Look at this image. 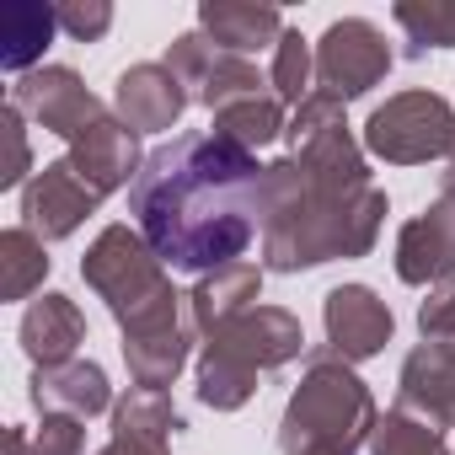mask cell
Returning <instances> with one entry per match:
<instances>
[{
	"label": "cell",
	"instance_id": "cell-1",
	"mask_svg": "<svg viewBox=\"0 0 455 455\" xmlns=\"http://www.w3.org/2000/svg\"><path fill=\"white\" fill-rule=\"evenodd\" d=\"M290 156L263 182V263L300 274L332 258H364L386 225V193L370 182V161L348 134L343 102L316 92L295 108Z\"/></svg>",
	"mask_w": 455,
	"mask_h": 455
},
{
	"label": "cell",
	"instance_id": "cell-2",
	"mask_svg": "<svg viewBox=\"0 0 455 455\" xmlns=\"http://www.w3.org/2000/svg\"><path fill=\"white\" fill-rule=\"evenodd\" d=\"M263 182L252 150L220 134H177L145 156V172L129 188L134 231L145 247L182 274H214L242 263L263 231Z\"/></svg>",
	"mask_w": 455,
	"mask_h": 455
},
{
	"label": "cell",
	"instance_id": "cell-3",
	"mask_svg": "<svg viewBox=\"0 0 455 455\" xmlns=\"http://www.w3.org/2000/svg\"><path fill=\"white\" fill-rule=\"evenodd\" d=\"M81 279L97 290V300H108L124 338H145V332H166V327L193 322V316H182L188 295L172 290L166 263L145 247L140 231H129V225H108V231L86 247Z\"/></svg>",
	"mask_w": 455,
	"mask_h": 455
},
{
	"label": "cell",
	"instance_id": "cell-4",
	"mask_svg": "<svg viewBox=\"0 0 455 455\" xmlns=\"http://www.w3.org/2000/svg\"><path fill=\"white\" fill-rule=\"evenodd\" d=\"M375 423H380L375 396L364 391L354 364H343L338 354H311L284 407L279 450L284 455H354L375 434Z\"/></svg>",
	"mask_w": 455,
	"mask_h": 455
},
{
	"label": "cell",
	"instance_id": "cell-5",
	"mask_svg": "<svg viewBox=\"0 0 455 455\" xmlns=\"http://www.w3.org/2000/svg\"><path fill=\"white\" fill-rule=\"evenodd\" d=\"M300 348H306V332L290 311L252 306L247 316L209 332V343L198 354V402L214 412L247 407L258 391V375L284 370L290 359H300Z\"/></svg>",
	"mask_w": 455,
	"mask_h": 455
},
{
	"label": "cell",
	"instance_id": "cell-6",
	"mask_svg": "<svg viewBox=\"0 0 455 455\" xmlns=\"http://www.w3.org/2000/svg\"><path fill=\"white\" fill-rule=\"evenodd\" d=\"M455 145V108L439 92H396L364 124V150L386 166H423L450 156Z\"/></svg>",
	"mask_w": 455,
	"mask_h": 455
},
{
	"label": "cell",
	"instance_id": "cell-7",
	"mask_svg": "<svg viewBox=\"0 0 455 455\" xmlns=\"http://www.w3.org/2000/svg\"><path fill=\"white\" fill-rule=\"evenodd\" d=\"M386 70H391V44L364 17L332 22L316 44V86L338 102H354V97L375 92L386 81Z\"/></svg>",
	"mask_w": 455,
	"mask_h": 455
},
{
	"label": "cell",
	"instance_id": "cell-8",
	"mask_svg": "<svg viewBox=\"0 0 455 455\" xmlns=\"http://www.w3.org/2000/svg\"><path fill=\"white\" fill-rule=\"evenodd\" d=\"M97 204H102V193L70 166V156H65V161H49V166L33 172V182L22 188V220H28V231H33L38 242H65V236H76L81 225H86V214H97Z\"/></svg>",
	"mask_w": 455,
	"mask_h": 455
},
{
	"label": "cell",
	"instance_id": "cell-9",
	"mask_svg": "<svg viewBox=\"0 0 455 455\" xmlns=\"http://www.w3.org/2000/svg\"><path fill=\"white\" fill-rule=\"evenodd\" d=\"M12 108H22L33 124H44V129L60 134L65 145L81 140L97 118H108V108H102V102L81 86V76L65 70V65H49V70L22 76L17 92H12Z\"/></svg>",
	"mask_w": 455,
	"mask_h": 455
},
{
	"label": "cell",
	"instance_id": "cell-10",
	"mask_svg": "<svg viewBox=\"0 0 455 455\" xmlns=\"http://www.w3.org/2000/svg\"><path fill=\"white\" fill-rule=\"evenodd\" d=\"M322 327H327V354H338L343 364H364L391 343L396 316L370 284H338L322 306Z\"/></svg>",
	"mask_w": 455,
	"mask_h": 455
},
{
	"label": "cell",
	"instance_id": "cell-11",
	"mask_svg": "<svg viewBox=\"0 0 455 455\" xmlns=\"http://www.w3.org/2000/svg\"><path fill=\"white\" fill-rule=\"evenodd\" d=\"M396 279L402 284H444L455 279V204L434 198L423 214H412L396 236Z\"/></svg>",
	"mask_w": 455,
	"mask_h": 455
},
{
	"label": "cell",
	"instance_id": "cell-12",
	"mask_svg": "<svg viewBox=\"0 0 455 455\" xmlns=\"http://www.w3.org/2000/svg\"><path fill=\"white\" fill-rule=\"evenodd\" d=\"M193 102V92H188V81L161 60V65H134V70H124L118 76V92H113V108H118V118L134 129V134H166L177 118H182V108Z\"/></svg>",
	"mask_w": 455,
	"mask_h": 455
},
{
	"label": "cell",
	"instance_id": "cell-13",
	"mask_svg": "<svg viewBox=\"0 0 455 455\" xmlns=\"http://www.w3.org/2000/svg\"><path fill=\"white\" fill-rule=\"evenodd\" d=\"M70 166H76L102 198L118 193V188H134V177L145 172L140 134H134L118 113H108V118H97L81 140H70Z\"/></svg>",
	"mask_w": 455,
	"mask_h": 455
},
{
	"label": "cell",
	"instance_id": "cell-14",
	"mask_svg": "<svg viewBox=\"0 0 455 455\" xmlns=\"http://www.w3.org/2000/svg\"><path fill=\"white\" fill-rule=\"evenodd\" d=\"M396 407L434 423L439 434L455 428V354L439 348V343H418L402 364V380H396Z\"/></svg>",
	"mask_w": 455,
	"mask_h": 455
},
{
	"label": "cell",
	"instance_id": "cell-15",
	"mask_svg": "<svg viewBox=\"0 0 455 455\" xmlns=\"http://www.w3.org/2000/svg\"><path fill=\"white\" fill-rule=\"evenodd\" d=\"M198 28L204 38H214V49L236 60H252L258 49H279V38L290 33L274 6H252V0H204Z\"/></svg>",
	"mask_w": 455,
	"mask_h": 455
},
{
	"label": "cell",
	"instance_id": "cell-16",
	"mask_svg": "<svg viewBox=\"0 0 455 455\" xmlns=\"http://www.w3.org/2000/svg\"><path fill=\"white\" fill-rule=\"evenodd\" d=\"M33 407L38 412H65V418H97V412H113V386H108V370L92 364V359H70V364H54V370H33Z\"/></svg>",
	"mask_w": 455,
	"mask_h": 455
},
{
	"label": "cell",
	"instance_id": "cell-17",
	"mask_svg": "<svg viewBox=\"0 0 455 455\" xmlns=\"http://www.w3.org/2000/svg\"><path fill=\"white\" fill-rule=\"evenodd\" d=\"M258 295H263V268H258V263H231V268L204 274V279L188 290V316H193V327L209 338V332H220L225 322L247 316V311L258 306Z\"/></svg>",
	"mask_w": 455,
	"mask_h": 455
},
{
	"label": "cell",
	"instance_id": "cell-18",
	"mask_svg": "<svg viewBox=\"0 0 455 455\" xmlns=\"http://www.w3.org/2000/svg\"><path fill=\"white\" fill-rule=\"evenodd\" d=\"M86 343V316L70 295H44L28 306L22 316V348L38 370H54V364H70L76 348Z\"/></svg>",
	"mask_w": 455,
	"mask_h": 455
},
{
	"label": "cell",
	"instance_id": "cell-19",
	"mask_svg": "<svg viewBox=\"0 0 455 455\" xmlns=\"http://www.w3.org/2000/svg\"><path fill=\"white\" fill-rule=\"evenodd\" d=\"M54 33H60V6H38V0L6 6V17H0V65L12 76H33Z\"/></svg>",
	"mask_w": 455,
	"mask_h": 455
},
{
	"label": "cell",
	"instance_id": "cell-20",
	"mask_svg": "<svg viewBox=\"0 0 455 455\" xmlns=\"http://www.w3.org/2000/svg\"><path fill=\"white\" fill-rule=\"evenodd\" d=\"M290 124H284V102L274 97V92H242V97H231L225 108H214V134L220 140H231V145H242V150H263L268 140H279Z\"/></svg>",
	"mask_w": 455,
	"mask_h": 455
},
{
	"label": "cell",
	"instance_id": "cell-21",
	"mask_svg": "<svg viewBox=\"0 0 455 455\" xmlns=\"http://www.w3.org/2000/svg\"><path fill=\"white\" fill-rule=\"evenodd\" d=\"M49 279V252L28 225H12L0 236V295L6 300H28L38 284Z\"/></svg>",
	"mask_w": 455,
	"mask_h": 455
},
{
	"label": "cell",
	"instance_id": "cell-22",
	"mask_svg": "<svg viewBox=\"0 0 455 455\" xmlns=\"http://www.w3.org/2000/svg\"><path fill=\"white\" fill-rule=\"evenodd\" d=\"M182 428V412L166 391H150V386H129V396L113 402V434H140V439H166Z\"/></svg>",
	"mask_w": 455,
	"mask_h": 455
},
{
	"label": "cell",
	"instance_id": "cell-23",
	"mask_svg": "<svg viewBox=\"0 0 455 455\" xmlns=\"http://www.w3.org/2000/svg\"><path fill=\"white\" fill-rule=\"evenodd\" d=\"M391 17L407 33L412 60L428 54V49H455V0H402Z\"/></svg>",
	"mask_w": 455,
	"mask_h": 455
},
{
	"label": "cell",
	"instance_id": "cell-24",
	"mask_svg": "<svg viewBox=\"0 0 455 455\" xmlns=\"http://www.w3.org/2000/svg\"><path fill=\"white\" fill-rule=\"evenodd\" d=\"M370 455H450V450H444V434L434 423L391 407L370 434Z\"/></svg>",
	"mask_w": 455,
	"mask_h": 455
},
{
	"label": "cell",
	"instance_id": "cell-25",
	"mask_svg": "<svg viewBox=\"0 0 455 455\" xmlns=\"http://www.w3.org/2000/svg\"><path fill=\"white\" fill-rule=\"evenodd\" d=\"M311 81H316V54H311V44H306L300 33H284L279 49H274V76H268L274 97H279L284 108H300V102L316 97Z\"/></svg>",
	"mask_w": 455,
	"mask_h": 455
},
{
	"label": "cell",
	"instance_id": "cell-26",
	"mask_svg": "<svg viewBox=\"0 0 455 455\" xmlns=\"http://www.w3.org/2000/svg\"><path fill=\"white\" fill-rule=\"evenodd\" d=\"M242 92H263V76H258L252 60H236V54H225V49H220V60L209 65V76L193 86V97H198L209 113L225 108L231 97H242Z\"/></svg>",
	"mask_w": 455,
	"mask_h": 455
},
{
	"label": "cell",
	"instance_id": "cell-27",
	"mask_svg": "<svg viewBox=\"0 0 455 455\" xmlns=\"http://www.w3.org/2000/svg\"><path fill=\"white\" fill-rule=\"evenodd\" d=\"M33 455H81L86 450V428L81 418H65V412H44V423L28 434Z\"/></svg>",
	"mask_w": 455,
	"mask_h": 455
},
{
	"label": "cell",
	"instance_id": "cell-28",
	"mask_svg": "<svg viewBox=\"0 0 455 455\" xmlns=\"http://www.w3.org/2000/svg\"><path fill=\"white\" fill-rule=\"evenodd\" d=\"M113 28V6L108 0H65L60 6V33H70L76 44H97Z\"/></svg>",
	"mask_w": 455,
	"mask_h": 455
},
{
	"label": "cell",
	"instance_id": "cell-29",
	"mask_svg": "<svg viewBox=\"0 0 455 455\" xmlns=\"http://www.w3.org/2000/svg\"><path fill=\"white\" fill-rule=\"evenodd\" d=\"M418 332H423V343L455 338V279H444V284L428 290V300L418 306Z\"/></svg>",
	"mask_w": 455,
	"mask_h": 455
},
{
	"label": "cell",
	"instance_id": "cell-30",
	"mask_svg": "<svg viewBox=\"0 0 455 455\" xmlns=\"http://www.w3.org/2000/svg\"><path fill=\"white\" fill-rule=\"evenodd\" d=\"M0 129H6V172H0V188H22V182H33L28 177V129H22V108H0Z\"/></svg>",
	"mask_w": 455,
	"mask_h": 455
},
{
	"label": "cell",
	"instance_id": "cell-31",
	"mask_svg": "<svg viewBox=\"0 0 455 455\" xmlns=\"http://www.w3.org/2000/svg\"><path fill=\"white\" fill-rule=\"evenodd\" d=\"M97 455H172L166 439H140V434H113Z\"/></svg>",
	"mask_w": 455,
	"mask_h": 455
},
{
	"label": "cell",
	"instance_id": "cell-32",
	"mask_svg": "<svg viewBox=\"0 0 455 455\" xmlns=\"http://www.w3.org/2000/svg\"><path fill=\"white\" fill-rule=\"evenodd\" d=\"M450 166H444V182H439V198H450L455 204V145H450V156H444Z\"/></svg>",
	"mask_w": 455,
	"mask_h": 455
}]
</instances>
